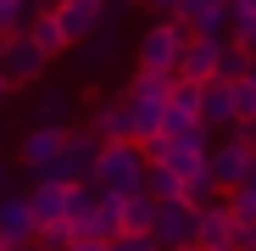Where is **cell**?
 <instances>
[{"mask_svg": "<svg viewBox=\"0 0 256 251\" xmlns=\"http://www.w3.org/2000/svg\"><path fill=\"white\" fill-rule=\"evenodd\" d=\"M67 112H72V95H67V90H50L45 101H39L34 117H39V123H67Z\"/></svg>", "mask_w": 256, "mask_h": 251, "instance_id": "cell-25", "label": "cell"}, {"mask_svg": "<svg viewBox=\"0 0 256 251\" xmlns=\"http://www.w3.org/2000/svg\"><path fill=\"white\" fill-rule=\"evenodd\" d=\"M140 6H150L156 17H173V12H178V0H140Z\"/></svg>", "mask_w": 256, "mask_h": 251, "instance_id": "cell-30", "label": "cell"}, {"mask_svg": "<svg viewBox=\"0 0 256 251\" xmlns=\"http://www.w3.org/2000/svg\"><path fill=\"white\" fill-rule=\"evenodd\" d=\"M95 151H100V140H95L90 129H72V134H67V145H62V156H56L39 179H56V184H90Z\"/></svg>", "mask_w": 256, "mask_h": 251, "instance_id": "cell-4", "label": "cell"}, {"mask_svg": "<svg viewBox=\"0 0 256 251\" xmlns=\"http://www.w3.org/2000/svg\"><path fill=\"white\" fill-rule=\"evenodd\" d=\"M28 206H34L39 229H45V223H67V212H72V184H56V179H39V184L28 190Z\"/></svg>", "mask_w": 256, "mask_h": 251, "instance_id": "cell-13", "label": "cell"}, {"mask_svg": "<svg viewBox=\"0 0 256 251\" xmlns=\"http://www.w3.org/2000/svg\"><path fill=\"white\" fill-rule=\"evenodd\" d=\"M72 6H90V12H100V17H106V6H112V0H72Z\"/></svg>", "mask_w": 256, "mask_h": 251, "instance_id": "cell-32", "label": "cell"}, {"mask_svg": "<svg viewBox=\"0 0 256 251\" xmlns=\"http://www.w3.org/2000/svg\"><path fill=\"white\" fill-rule=\"evenodd\" d=\"M67 223H72V240H100V245H112V240L122 234V195H95L90 212H78V218H67Z\"/></svg>", "mask_w": 256, "mask_h": 251, "instance_id": "cell-8", "label": "cell"}, {"mask_svg": "<svg viewBox=\"0 0 256 251\" xmlns=\"http://www.w3.org/2000/svg\"><path fill=\"white\" fill-rule=\"evenodd\" d=\"M145 190H150L156 201H178L184 179H178V173H167V167H150V179H145Z\"/></svg>", "mask_w": 256, "mask_h": 251, "instance_id": "cell-24", "label": "cell"}, {"mask_svg": "<svg viewBox=\"0 0 256 251\" xmlns=\"http://www.w3.org/2000/svg\"><path fill=\"white\" fill-rule=\"evenodd\" d=\"M234 212L223 201H212V206H200L195 212V245H212V251H228V240H234Z\"/></svg>", "mask_w": 256, "mask_h": 251, "instance_id": "cell-15", "label": "cell"}, {"mask_svg": "<svg viewBox=\"0 0 256 251\" xmlns=\"http://www.w3.org/2000/svg\"><path fill=\"white\" fill-rule=\"evenodd\" d=\"M206 167H212V179H218V190L228 195V190L250 184V173H256V151H250V145H240V140H223V145H212Z\"/></svg>", "mask_w": 256, "mask_h": 251, "instance_id": "cell-7", "label": "cell"}, {"mask_svg": "<svg viewBox=\"0 0 256 251\" xmlns=\"http://www.w3.org/2000/svg\"><path fill=\"white\" fill-rule=\"evenodd\" d=\"M117 245H122V251H162L150 234H117Z\"/></svg>", "mask_w": 256, "mask_h": 251, "instance_id": "cell-29", "label": "cell"}, {"mask_svg": "<svg viewBox=\"0 0 256 251\" xmlns=\"http://www.w3.org/2000/svg\"><path fill=\"white\" fill-rule=\"evenodd\" d=\"M200 90L206 84H195V78H173V90H167V123H200Z\"/></svg>", "mask_w": 256, "mask_h": 251, "instance_id": "cell-17", "label": "cell"}, {"mask_svg": "<svg viewBox=\"0 0 256 251\" xmlns=\"http://www.w3.org/2000/svg\"><path fill=\"white\" fill-rule=\"evenodd\" d=\"M67 251H100V240H72Z\"/></svg>", "mask_w": 256, "mask_h": 251, "instance_id": "cell-34", "label": "cell"}, {"mask_svg": "<svg viewBox=\"0 0 256 251\" xmlns=\"http://www.w3.org/2000/svg\"><path fill=\"white\" fill-rule=\"evenodd\" d=\"M234 95H240V117H256V84H234Z\"/></svg>", "mask_w": 256, "mask_h": 251, "instance_id": "cell-28", "label": "cell"}, {"mask_svg": "<svg viewBox=\"0 0 256 251\" xmlns=\"http://www.w3.org/2000/svg\"><path fill=\"white\" fill-rule=\"evenodd\" d=\"M100 145H117V140H128V112H122V101H100L95 112H90V123H84Z\"/></svg>", "mask_w": 256, "mask_h": 251, "instance_id": "cell-16", "label": "cell"}, {"mask_svg": "<svg viewBox=\"0 0 256 251\" xmlns=\"http://www.w3.org/2000/svg\"><path fill=\"white\" fill-rule=\"evenodd\" d=\"M0 251H12V245H6V234H0Z\"/></svg>", "mask_w": 256, "mask_h": 251, "instance_id": "cell-39", "label": "cell"}, {"mask_svg": "<svg viewBox=\"0 0 256 251\" xmlns=\"http://www.w3.org/2000/svg\"><path fill=\"white\" fill-rule=\"evenodd\" d=\"M195 212H200V206L162 201V206H156V229H150V240H156L162 251H190V245H195Z\"/></svg>", "mask_w": 256, "mask_h": 251, "instance_id": "cell-9", "label": "cell"}, {"mask_svg": "<svg viewBox=\"0 0 256 251\" xmlns=\"http://www.w3.org/2000/svg\"><path fill=\"white\" fill-rule=\"evenodd\" d=\"M100 251H122V245H117V240H112V245H100Z\"/></svg>", "mask_w": 256, "mask_h": 251, "instance_id": "cell-38", "label": "cell"}, {"mask_svg": "<svg viewBox=\"0 0 256 251\" xmlns=\"http://www.w3.org/2000/svg\"><path fill=\"white\" fill-rule=\"evenodd\" d=\"M0 234H6L12 251H34V240H39V218H34L28 195L0 190Z\"/></svg>", "mask_w": 256, "mask_h": 251, "instance_id": "cell-10", "label": "cell"}, {"mask_svg": "<svg viewBox=\"0 0 256 251\" xmlns=\"http://www.w3.org/2000/svg\"><path fill=\"white\" fill-rule=\"evenodd\" d=\"M245 67H250V51H240L234 39H228V51H223V73H218V78H228V84H240V78H245Z\"/></svg>", "mask_w": 256, "mask_h": 251, "instance_id": "cell-26", "label": "cell"}, {"mask_svg": "<svg viewBox=\"0 0 256 251\" xmlns=\"http://www.w3.org/2000/svg\"><path fill=\"white\" fill-rule=\"evenodd\" d=\"M234 117H240L234 84L228 78H212L206 90H200V123H206V129H234Z\"/></svg>", "mask_w": 256, "mask_h": 251, "instance_id": "cell-12", "label": "cell"}, {"mask_svg": "<svg viewBox=\"0 0 256 251\" xmlns=\"http://www.w3.org/2000/svg\"><path fill=\"white\" fill-rule=\"evenodd\" d=\"M56 23H62V34L72 39V45H78V39H90V34L100 28V12H90V6H72V0H62V6H56Z\"/></svg>", "mask_w": 256, "mask_h": 251, "instance_id": "cell-20", "label": "cell"}, {"mask_svg": "<svg viewBox=\"0 0 256 251\" xmlns=\"http://www.w3.org/2000/svg\"><path fill=\"white\" fill-rule=\"evenodd\" d=\"M245 84H256V56H250V67H245Z\"/></svg>", "mask_w": 256, "mask_h": 251, "instance_id": "cell-35", "label": "cell"}, {"mask_svg": "<svg viewBox=\"0 0 256 251\" xmlns=\"http://www.w3.org/2000/svg\"><path fill=\"white\" fill-rule=\"evenodd\" d=\"M12 90H17V84H12L6 73H0V106H6V101H12Z\"/></svg>", "mask_w": 256, "mask_h": 251, "instance_id": "cell-31", "label": "cell"}, {"mask_svg": "<svg viewBox=\"0 0 256 251\" xmlns=\"http://www.w3.org/2000/svg\"><path fill=\"white\" fill-rule=\"evenodd\" d=\"M223 206L234 212V223H256V184H240L223 195Z\"/></svg>", "mask_w": 256, "mask_h": 251, "instance_id": "cell-23", "label": "cell"}, {"mask_svg": "<svg viewBox=\"0 0 256 251\" xmlns=\"http://www.w3.org/2000/svg\"><path fill=\"white\" fill-rule=\"evenodd\" d=\"M228 140H240V145H250V151H256V117H234Z\"/></svg>", "mask_w": 256, "mask_h": 251, "instance_id": "cell-27", "label": "cell"}, {"mask_svg": "<svg viewBox=\"0 0 256 251\" xmlns=\"http://www.w3.org/2000/svg\"><path fill=\"white\" fill-rule=\"evenodd\" d=\"M0 190H6V162H0Z\"/></svg>", "mask_w": 256, "mask_h": 251, "instance_id": "cell-37", "label": "cell"}, {"mask_svg": "<svg viewBox=\"0 0 256 251\" xmlns=\"http://www.w3.org/2000/svg\"><path fill=\"white\" fill-rule=\"evenodd\" d=\"M28 6H34V17H39V12H56L62 0H28Z\"/></svg>", "mask_w": 256, "mask_h": 251, "instance_id": "cell-33", "label": "cell"}, {"mask_svg": "<svg viewBox=\"0 0 256 251\" xmlns=\"http://www.w3.org/2000/svg\"><path fill=\"white\" fill-rule=\"evenodd\" d=\"M173 17L190 34H228V0H178Z\"/></svg>", "mask_w": 256, "mask_h": 251, "instance_id": "cell-14", "label": "cell"}, {"mask_svg": "<svg viewBox=\"0 0 256 251\" xmlns=\"http://www.w3.org/2000/svg\"><path fill=\"white\" fill-rule=\"evenodd\" d=\"M223 51H228V34H190V45H184V62H178V78L212 84V78L223 73Z\"/></svg>", "mask_w": 256, "mask_h": 251, "instance_id": "cell-6", "label": "cell"}, {"mask_svg": "<svg viewBox=\"0 0 256 251\" xmlns=\"http://www.w3.org/2000/svg\"><path fill=\"white\" fill-rule=\"evenodd\" d=\"M156 195L150 190H140V195H122V234H150L156 229Z\"/></svg>", "mask_w": 256, "mask_h": 251, "instance_id": "cell-19", "label": "cell"}, {"mask_svg": "<svg viewBox=\"0 0 256 251\" xmlns=\"http://www.w3.org/2000/svg\"><path fill=\"white\" fill-rule=\"evenodd\" d=\"M28 23H34V6H28V0H0V45L17 39V34H28Z\"/></svg>", "mask_w": 256, "mask_h": 251, "instance_id": "cell-21", "label": "cell"}, {"mask_svg": "<svg viewBox=\"0 0 256 251\" xmlns=\"http://www.w3.org/2000/svg\"><path fill=\"white\" fill-rule=\"evenodd\" d=\"M228 39H234L240 51H250V56H256V12L228 6Z\"/></svg>", "mask_w": 256, "mask_h": 251, "instance_id": "cell-22", "label": "cell"}, {"mask_svg": "<svg viewBox=\"0 0 256 251\" xmlns=\"http://www.w3.org/2000/svg\"><path fill=\"white\" fill-rule=\"evenodd\" d=\"M67 134H72L67 123H34V129L22 134V145H17V162H22L28 173L39 179V173H45V167H50V162L62 156V145H67Z\"/></svg>", "mask_w": 256, "mask_h": 251, "instance_id": "cell-5", "label": "cell"}, {"mask_svg": "<svg viewBox=\"0 0 256 251\" xmlns=\"http://www.w3.org/2000/svg\"><path fill=\"white\" fill-rule=\"evenodd\" d=\"M190 251H212V245H190Z\"/></svg>", "mask_w": 256, "mask_h": 251, "instance_id": "cell-40", "label": "cell"}, {"mask_svg": "<svg viewBox=\"0 0 256 251\" xmlns=\"http://www.w3.org/2000/svg\"><path fill=\"white\" fill-rule=\"evenodd\" d=\"M184 45H190V28L178 17H156L140 34V45H134V73H167V78H178Z\"/></svg>", "mask_w": 256, "mask_h": 251, "instance_id": "cell-3", "label": "cell"}, {"mask_svg": "<svg viewBox=\"0 0 256 251\" xmlns=\"http://www.w3.org/2000/svg\"><path fill=\"white\" fill-rule=\"evenodd\" d=\"M145 179H150V156H145V145L117 140V145H100V151H95L90 184H95L100 195H140Z\"/></svg>", "mask_w": 256, "mask_h": 251, "instance_id": "cell-2", "label": "cell"}, {"mask_svg": "<svg viewBox=\"0 0 256 251\" xmlns=\"http://www.w3.org/2000/svg\"><path fill=\"white\" fill-rule=\"evenodd\" d=\"M45 67H50L45 51H39L28 34H17V39L0 45V73H6L12 84H39V78H45Z\"/></svg>", "mask_w": 256, "mask_h": 251, "instance_id": "cell-11", "label": "cell"}, {"mask_svg": "<svg viewBox=\"0 0 256 251\" xmlns=\"http://www.w3.org/2000/svg\"><path fill=\"white\" fill-rule=\"evenodd\" d=\"M228 6H245V12H256V0H228Z\"/></svg>", "mask_w": 256, "mask_h": 251, "instance_id": "cell-36", "label": "cell"}, {"mask_svg": "<svg viewBox=\"0 0 256 251\" xmlns=\"http://www.w3.org/2000/svg\"><path fill=\"white\" fill-rule=\"evenodd\" d=\"M167 90H173L167 73H134V84L122 90L128 140H134V145H150V140L167 134Z\"/></svg>", "mask_w": 256, "mask_h": 251, "instance_id": "cell-1", "label": "cell"}, {"mask_svg": "<svg viewBox=\"0 0 256 251\" xmlns=\"http://www.w3.org/2000/svg\"><path fill=\"white\" fill-rule=\"evenodd\" d=\"M28 39H34L39 51H45V62H56V56H67V51H72V39L62 34V23H56V12H39V17L28 23Z\"/></svg>", "mask_w": 256, "mask_h": 251, "instance_id": "cell-18", "label": "cell"}]
</instances>
